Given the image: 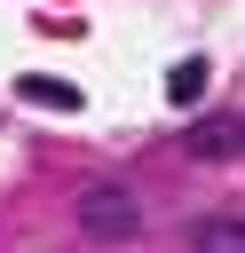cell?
I'll list each match as a JSON object with an SVG mask.
<instances>
[{
    "label": "cell",
    "instance_id": "6da1fadb",
    "mask_svg": "<svg viewBox=\"0 0 245 253\" xmlns=\"http://www.w3.org/2000/svg\"><path fill=\"white\" fill-rule=\"evenodd\" d=\"M71 213H79V237H95V245H126L142 229V206H134L126 182H87Z\"/></svg>",
    "mask_w": 245,
    "mask_h": 253
},
{
    "label": "cell",
    "instance_id": "7a4b0ae2",
    "mask_svg": "<svg viewBox=\"0 0 245 253\" xmlns=\"http://www.w3.org/2000/svg\"><path fill=\"white\" fill-rule=\"evenodd\" d=\"M190 150H198V158H237V150H245V119H237V111L190 119Z\"/></svg>",
    "mask_w": 245,
    "mask_h": 253
},
{
    "label": "cell",
    "instance_id": "3957f363",
    "mask_svg": "<svg viewBox=\"0 0 245 253\" xmlns=\"http://www.w3.org/2000/svg\"><path fill=\"white\" fill-rule=\"evenodd\" d=\"M190 245L198 253H245V213H205L190 229Z\"/></svg>",
    "mask_w": 245,
    "mask_h": 253
},
{
    "label": "cell",
    "instance_id": "277c9868",
    "mask_svg": "<svg viewBox=\"0 0 245 253\" xmlns=\"http://www.w3.org/2000/svg\"><path fill=\"white\" fill-rule=\"evenodd\" d=\"M16 95H24V103H55V111H79V87H71V79H47V71H24V79H16Z\"/></svg>",
    "mask_w": 245,
    "mask_h": 253
},
{
    "label": "cell",
    "instance_id": "5b68a950",
    "mask_svg": "<svg viewBox=\"0 0 245 253\" xmlns=\"http://www.w3.org/2000/svg\"><path fill=\"white\" fill-rule=\"evenodd\" d=\"M166 95H174V103H198V95H205V63H198V55H182V63L166 71Z\"/></svg>",
    "mask_w": 245,
    "mask_h": 253
}]
</instances>
